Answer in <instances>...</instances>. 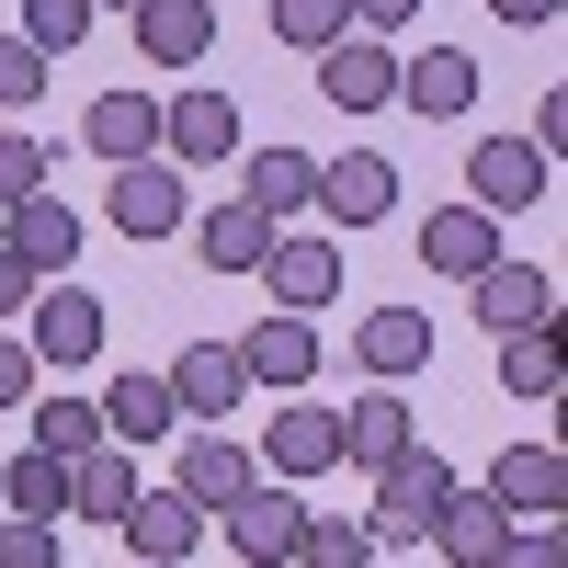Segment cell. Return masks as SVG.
Listing matches in <instances>:
<instances>
[{"label": "cell", "instance_id": "cell-2", "mask_svg": "<svg viewBox=\"0 0 568 568\" xmlns=\"http://www.w3.org/2000/svg\"><path fill=\"white\" fill-rule=\"evenodd\" d=\"M194 216V182H182V160H114V227L125 240H171V227Z\"/></svg>", "mask_w": 568, "mask_h": 568}, {"label": "cell", "instance_id": "cell-20", "mask_svg": "<svg viewBox=\"0 0 568 568\" xmlns=\"http://www.w3.org/2000/svg\"><path fill=\"white\" fill-rule=\"evenodd\" d=\"M171 489H182V500H194V511H205V524H216V511H227V500H240V489H251V455H240V444H227V433H194V444H182V455H171Z\"/></svg>", "mask_w": 568, "mask_h": 568}, {"label": "cell", "instance_id": "cell-41", "mask_svg": "<svg viewBox=\"0 0 568 568\" xmlns=\"http://www.w3.org/2000/svg\"><path fill=\"white\" fill-rule=\"evenodd\" d=\"M409 12H420V0H353V34H398Z\"/></svg>", "mask_w": 568, "mask_h": 568}, {"label": "cell", "instance_id": "cell-35", "mask_svg": "<svg viewBox=\"0 0 568 568\" xmlns=\"http://www.w3.org/2000/svg\"><path fill=\"white\" fill-rule=\"evenodd\" d=\"M489 568H568V535H557V511H546V524H511V546H500Z\"/></svg>", "mask_w": 568, "mask_h": 568}, {"label": "cell", "instance_id": "cell-33", "mask_svg": "<svg viewBox=\"0 0 568 568\" xmlns=\"http://www.w3.org/2000/svg\"><path fill=\"white\" fill-rule=\"evenodd\" d=\"M273 34H284V45H307V58H318L329 34H353V0H273Z\"/></svg>", "mask_w": 568, "mask_h": 568}, {"label": "cell", "instance_id": "cell-6", "mask_svg": "<svg viewBox=\"0 0 568 568\" xmlns=\"http://www.w3.org/2000/svg\"><path fill=\"white\" fill-rule=\"evenodd\" d=\"M466 307H478L489 342H511V329H546V318H557V273H535V262H489L478 284H466Z\"/></svg>", "mask_w": 568, "mask_h": 568}, {"label": "cell", "instance_id": "cell-39", "mask_svg": "<svg viewBox=\"0 0 568 568\" xmlns=\"http://www.w3.org/2000/svg\"><path fill=\"white\" fill-rule=\"evenodd\" d=\"M34 284H45V273H34L12 240H0V318H12V307H34Z\"/></svg>", "mask_w": 568, "mask_h": 568}, {"label": "cell", "instance_id": "cell-44", "mask_svg": "<svg viewBox=\"0 0 568 568\" xmlns=\"http://www.w3.org/2000/svg\"><path fill=\"white\" fill-rule=\"evenodd\" d=\"M91 12H103V0H91ZM125 12H136V0H125Z\"/></svg>", "mask_w": 568, "mask_h": 568}, {"label": "cell", "instance_id": "cell-18", "mask_svg": "<svg viewBox=\"0 0 568 568\" xmlns=\"http://www.w3.org/2000/svg\"><path fill=\"white\" fill-rule=\"evenodd\" d=\"M489 500L511 511V524H546V511L568 500V455H557V444H511V455L489 466Z\"/></svg>", "mask_w": 568, "mask_h": 568}, {"label": "cell", "instance_id": "cell-27", "mask_svg": "<svg viewBox=\"0 0 568 568\" xmlns=\"http://www.w3.org/2000/svg\"><path fill=\"white\" fill-rule=\"evenodd\" d=\"M307 194H318V160H307V149H251L240 205H262V216L284 227V216H307Z\"/></svg>", "mask_w": 568, "mask_h": 568}, {"label": "cell", "instance_id": "cell-29", "mask_svg": "<svg viewBox=\"0 0 568 568\" xmlns=\"http://www.w3.org/2000/svg\"><path fill=\"white\" fill-rule=\"evenodd\" d=\"M500 387H511V398H557V387H568L557 318H546V329H511V342H500Z\"/></svg>", "mask_w": 568, "mask_h": 568}, {"label": "cell", "instance_id": "cell-8", "mask_svg": "<svg viewBox=\"0 0 568 568\" xmlns=\"http://www.w3.org/2000/svg\"><path fill=\"white\" fill-rule=\"evenodd\" d=\"M353 364L375 375V387H409V375L433 364V318L420 307H364L353 318Z\"/></svg>", "mask_w": 568, "mask_h": 568}, {"label": "cell", "instance_id": "cell-14", "mask_svg": "<svg viewBox=\"0 0 568 568\" xmlns=\"http://www.w3.org/2000/svg\"><path fill=\"white\" fill-rule=\"evenodd\" d=\"M0 240L58 284V273H80V205H69V194H23L12 216H0Z\"/></svg>", "mask_w": 568, "mask_h": 568}, {"label": "cell", "instance_id": "cell-12", "mask_svg": "<svg viewBox=\"0 0 568 568\" xmlns=\"http://www.w3.org/2000/svg\"><path fill=\"white\" fill-rule=\"evenodd\" d=\"M160 375H171L182 420H227V409H240V387H251V375H240V342H182Z\"/></svg>", "mask_w": 568, "mask_h": 568}, {"label": "cell", "instance_id": "cell-19", "mask_svg": "<svg viewBox=\"0 0 568 568\" xmlns=\"http://www.w3.org/2000/svg\"><path fill=\"white\" fill-rule=\"evenodd\" d=\"M398 103H409L420 125L466 114V103H478V58H466V45H420V58L398 69Z\"/></svg>", "mask_w": 568, "mask_h": 568}, {"label": "cell", "instance_id": "cell-30", "mask_svg": "<svg viewBox=\"0 0 568 568\" xmlns=\"http://www.w3.org/2000/svg\"><path fill=\"white\" fill-rule=\"evenodd\" d=\"M194 240H205V262H216V273H262V251H273V216H262V205H216V216L194 227Z\"/></svg>", "mask_w": 568, "mask_h": 568}, {"label": "cell", "instance_id": "cell-10", "mask_svg": "<svg viewBox=\"0 0 568 568\" xmlns=\"http://www.w3.org/2000/svg\"><path fill=\"white\" fill-rule=\"evenodd\" d=\"M329 227H375L398 205V160H375V149H353V160H318V194H307Z\"/></svg>", "mask_w": 568, "mask_h": 568}, {"label": "cell", "instance_id": "cell-21", "mask_svg": "<svg viewBox=\"0 0 568 568\" xmlns=\"http://www.w3.org/2000/svg\"><path fill=\"white\" fill-rule=\"evenodd\" d=\"M114 535H125L136 557H171V568H182V557H194V546H205V511H194V500H182V489H136Z\"/></svg>", "mask_w": 568, "mask_h": 568}, {"label": "cell", "instance_id": "cell-13", "mask_svg": "<svg viewBox=\"0 0 568 568\" xmlns=\"http://www.w3.org/2000/svg\"><path fill=\"white\" fill-rule=\"evenodd\" d=\"M466 182H478V205H489V216H511V205H546L557 160L535 149V136H489V149L466 160Z\"/></svg>", "mask_w": 568, "mask_h": 568}, {"label": "cell", "instance_id": "cell-31", "mask_svg": "<svg viewBox=\"0 0 568 568\" xmlns=\"http://www.w3.org/2000/svg\"><path fill=\"white\" fill-rule=\"evenodd\" d=\"M34 444L58 466H80L91 444H103V398H34Z\"/></svg>", "mask_w": 568, "mask_h": 568}, {"label": "cell", "instance_id": "cell-40", "mask_svg": "<svg viewBox=\"0 0 568 568\" xmlns=\"http://www.w3.org/2000/svg\"><path fill=\"white\" fill-rule=\"evenodd\" d=\"M34 398V342H0V409Z\"/></svg>", "mask_w": 568, "mask_h": 568}, {"label": "cell", "instance_id": "cell-4", "mask_svg": "<svg viewBox=\"0 0 568 568\" xmlns=\"http://www.w3.org/2000/svg\"><path fill=\"white\" fill-rule=\"evenodd\" d=\"M318 103H342V114L398 103V58H387V34H329V45H318Z\"/></svg>", "mask_w": 568, "mask_h": 568}, {"label": "cell", "instance_id": "cell-26", "mask_svg": "<svg viewBox=\"0 0 568 568\" xmlns=\"http://www.w3.org/2000/svg\"><path fill=\"white\" fill-rule=\"evenodd\" d=\"M58 511H69V466L58 455H0V524H58Z\"/></svg>", "mask_w": 568, "mask_h": 568}, {"label": "cell", "instance_id": "cell-7", "mask_svg": "<svg viewBox=\"0 0 568 568\" xmlns=\"http://www.w3.org/2000/svg\"><path fill=\"white\" fill-rule=\"evenodd\" d=\"M160 149L182 171H216L227 149H240V103H227V91H171L160 103Z\"/></svg>", "mask_w": 568, "mask_h": 568}, {"label": "cell", "instance_id": "cell-16", "mask_svg": "<svg viewBox=\"0 0 568 568\" xmlns=\"http://www.w3.org/2000/svg\"><path fill=\"white\" fill-rule=\"evenodd\" d=\"M136 58L149 69H194L205 45H216V0H136Z\"/></svg>", "mask_w": 568, "mask_h": 568}, {"label": "cell", "instance_id": "cell-38", "mask_svg": "<svg viewBox=\"0 0 568 568\" xmlns=\"http://www.w3.org/2000/svg\"><path fill=\"white\" fill-rule=\"evenodd\" d=\"M34 91H45V58H34L23 34H0V114H12V103H34Z\"/></svg>", "mask_w": 568, "mask_h": 568}, {"label": "cell", "instance_id": "cell-36", "mask_svg": "<svg viewBox=\"0 0 568 568\" xmlns=\"http://www.w3.org/2000/svg\"><path fill=\"white\" fill-rule=\"evenodd\" d=\"M23 194H45V149L34 136H0V216H12Z\"/></svg>", "mask_w": 568, "mask_h": 568}, {"label": "cell", "instance_id": "cell-32", "mask_svg": "<svg viewBox=\"0 0 568 568\" xmlns=\"http://www.w3.org/2000/svg\"><path fill=\"white\" fill-rule=\"evenodd\" d=\"M375 557H387V546H375L364 524H342V511H329V524L307 511V535H296V568H375Z\"/></svg>", "mask_w": 568, "mask_h": 568}, {"label": "cell", "instance_id": "cell-23", "mask_svg": "<svg viewBox=\"0 0 568 568\" xmlns=\"http://www.w3.org/2000/svg\"><path fill=\"white\" fill-rule=\"evenodd\" d=\"M80 149L91 160H149L160 149V91H103V103L80 114Z\"/></svg>", "mask_w": 568, "mask_h": 568}, {"label": "cell", "instance_id": "cell-25", "mask_svg": "<svg viewBox=\"0 0 568 568\" xmlns=\"http://www.w3.org/2000/svg\"><path fill=\"white\" fill-rule=\"evenodd\" d=\"M171 420H182L171 375H114V387H103V444H160Z\"/></svg>", "mask_w": 568, "mask_h": 568}, {"label": "cell", "instance_id": "cell-17", "mask_svg": "<svg viewBox=\"0 0 568 568\" xmlns=\"http://www.w3.org/2000/svg\"><path fill=\"white\" fill-rule=\"evenodd\" d=\"M240 375H251V387H284V398H296L307 375H318V329H307L296 307H273L251 342H240Z\"/></svg>", "mask_w": 568, "mask_h": 568}, {"label": "cell", "instance_id": "cell-24", "mask_svg": "<svg viewBox=\"0 0 568 568\" xmlns=\"http://www.w3.org/2000/svg\"><path fill=\"white\" fill-rule=\"evenodd\" d=\"M420 433H409V398L398 387H364L353 409H342V466H398Z\"/></svg>", "mask_w": 568, "mask_h": 568}, {"label": "cell", "instance_id": "cell-37", "mask_svg": "<svg viewBox=\"0 0 568 568\" xmlns=\"http://www.w3.org/2000/svg\"><path fill=\"white\" fill-rule=\"evenodd\" d=\"M0 568H69L58 524H0Z\"/></svg>", "mask_w": 568, "mask_h": 568}, {"label": "cell", "instance_id": "cell-3", "mask_svg": "<svg viewBox=\"0 0 568 568\" xmlns=\"http://www.w3.org/2000/svg\"><path fill=\"white\" fill-rule=\"evenodd\" d=\"M216 524H227V546H240L251 568H284V557H296V535H307V500L284 489V478H251Z\"/></svg>", "mask_w": 568, "mask_h": 568}, {"label": "cell", "instance_id": "cell-5", "mask_svg": "<svg viewBox=\"0 0 568 568\" xmlns=\"http://www.w3.org/2000/svg\"><path fill=\"white\" fill-rule=\"evenodd\" d=\"M262 466H273L284 489H296V478H329V466H342V409L284 398V409H273V433H262Z\"/></svg>", "mask_w": 568, "mask_h": 568}, {"label": "cell", "instance_id": "cell-22", "mask_svg": "<svg viewBox=\"0 0 568 568\" xmlns=\"http://www.w3.org/2000/svg\"><path fill=\"white\" fill-rule=\"evenodd\" d=\"M420 546H433V557H455V568H489V557L511 546V511H500L489 489H455V500H444V524L420 535Z\"/></svg>", "mask_w": 568, "mask_h": 568}, {"label": "cell", "instance_id": "cell-28", "mask_svg": "<svg viewBox=\"0 0 568 568\" xmlns=\"http://www.w3.org/2000/svg\"><path fill=\"white\" fill-rule=\"evenodd\" d=\"M136 489H149V478H136V455H103V444H91V455L69 466V511H91V524H125Z\"/></svg>", "mask_w": 568, "mask_h": 568}, {"label": "cell", "instance_id": "cell-15", "mask_svg": "<svg viewBox=\"0 0 568 568\" xmlns=\"http://www.w3.org/2000/svg\"><path fill=\"white\" fill-rule=\"evenodd\" d=\"M262 284H273V307L318 318L329 296H342V251H329V240H284V227H273V251H262Z\"/></svg>", "mask_w": 568, "mask_h": 568}, {"label": "cell", "instance_id": "cell-43", "mask_svg": "<svg viewBox=\"0 0 568 568\" xmlns=\"http://www.w3.org/2000/svg\"><path fill=\"white\" fill-rule=\"evenodd\" d=\"M136 568H171V557H136Z\"/></svg>", "mask_w": 568, "mask_h": 568}, {"label": "cell", "instance_id": "cell-34", "mask_svg": "<svg viewBox=\"0 0 568 568\" xmlns=\"http://www.w3.org/2000/svg\"><path fill=\"white\" fill-rule=\"evenodd\" d=\"M80 34H91V0H23V45L34 58H69Z\"/></svg>", "mask_w": 568, "mask_h": 568}, {"label": "cell", "instance_id": "cell-11", "mask_svg": "<svg viewBox=\"0 0 568 568\" xmlns=\"http://www.w3.org/2000/svg\"><path fill=\"white\" fill-rule=\"evenodd\" d=\"M103 353V296H80V284H34V364H91Z\"/></svg>", "mask_w": 568, "mask_h": 568}, {"label": "cell", "instance_id": "cell-9", "mask_svg": "<svg viewBox=\"0 0 568 568\" xmlns=\"http://www.w3.org/2000/svg\"><path fill=\"white\" fill-rule=\"evenodd\" d=\"M489 262H500V216H489V205H433V216H420V273L478 284Z\"/></svg>", "mask_w": 568, "mask_h": 568}, {"label": "cell", "instance_id": "cell-42", "mask_svg": "<svg viewBox=\"0 0 568 568\" xmlns=\"http://www.w3.org/2000/svg\"><path fill=\"white\" fill-rule=\"evenodd\" d=\"M489 12H500L511 34H546V23H557V0H489Z\"/></svg>", "mask_w": 568, "mask_h": 568}, {"label": "cell", "instance_id": "cell-1", "mask_svg": "<svg viewBox=\"0 0 568 568\" xmlns=\"http://www.w3.org/2000/svg\"><path fill=\"white\" fill-rule=\"evenodd\" d=\"M444 500H455V466L409 444L398 466H375V524H364V535H375V546H420V535L444 524Z\"/></svg>", "mask_w": 568, "mask_h": 568}]
</instances>
